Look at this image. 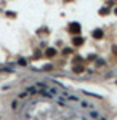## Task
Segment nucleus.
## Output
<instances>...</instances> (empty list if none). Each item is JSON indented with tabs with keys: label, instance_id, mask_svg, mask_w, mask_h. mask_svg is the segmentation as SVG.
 Here are the masks:
<instances>
[{
	"label": "nucleus",
	"instance_id": "obj_1",
	"mask_svg": "<svg viewBox=\"0 0 117 120\" xmlns=\"http://www.w3.org/2000/svg\"><path fill=\"white\" fill-rule=\"evenodd\" d=\"M67 30H69L71 34H80V24H79V22H71L69 27H67Z\"/></svg>",
	"mask_w": 117,
	"mask_h": 120
},
{
	"label": "nucleus",
	"instance_id": "obj_2",
	"mask_svg": "<svg viewBox=\"0 0 117 120\" xmlns=\"http://www.w3.org/2000/svg\"><path fill=\"white\" fill-rule=\"evenodd\" d=\"M93 37L95 38H103V30H101V29H95V30H93Z\"/></svg>",
	"mask_w": 117,
	"mask_h": 120
},
{
	"label": "nucleus",
	"instance_id": "obj_3",
	"mask_svg": "<svg viewBox=\"0 0 117 120\" xmlns=\"http://www.w3.org/2000/svg\"><path fill=\"white\" fill-rule=\"evenodd\" d=\"M72 43H74L75 46L82 45V43H83V38H82V37H74V38H72Z\"/></svg>",
	"mask_w": 117,
	"mask_h": 120
},
{
	"label": "nucleus",
	"instance_id": "obj_4",
	"mask_svg": "<svg viewBox=\"0 0 117 120\" xmlns=\"http://www.w3.org/2000/svg\"><path fill=\"white\" fill-rule=\"evenodd\" d=\"M55 53H56V50H55V48H48V50H47V56H48V58L55 56Z\"/></svg>",
	"mask_w": 117,
	"mask_h": 120
},
{
	"label": "nucleus",
	"instance_id": "obj_5",
	"mask_svg": "<svg viewBox=\"0 0 117 120\" xmlns=\"http://www.w3.org/2000/svg\"><path fill=\"white\" fill-rule=\"evenodd\" d=\"M82 71H83V67H82V66H75V67H74V72H77V74H80Z\"/></svg>",
	"mask_w": 117,
	"mask_h": 120
},
{
	"label": "nucleus",
	"instance_id": "obj_6",
	"mask_svg": "<svg viewBox=\"0 0 117 120\" xmlns=\"http://www.w3.org/2000/svg\"><path fill=\"white\" fill-rule=\"evenodd\" d=\"M67 99H71V101H77V102H79V98H77V96H72V94H69V96H67Z\"/></svg>",
	"mask_w": 117,
	"mask_h": 120
},
{
	"label": "nucleus",
	"instance_id": "obj_7",
	"mask_svg": "<svg viewBox=\"0 0 117 120\" xmlns=\"http://www.w3.org/2000/svg\"><path fill=\"white\" fill-rule=\"evenodd\" d=\"M108 13H109L108 8H101V10H99V15H108Z\"/></svg>",
	"mask_w": 117,
	"mask_h": 120
},
{
	"label": "nucleus",
	"instance_id": "obj_8",
	"mask_svg": "<svg viewBox=\"0 0 117 120\" xmlns=\"http://www.w3.org/2000/svg\"><path fill=\"white\" fill-rule=\"evenodd\" d=\"M0 72H11L10 67H0Z\"/></svg>",
	"mask_w": 117,
	"mask_h": 120
},
{
	"label": "nucleus",
	"instance_id": "obj_9",
	"mask_svg": "<svg viewBox=\"0 0 117 120\" xmlns=\"http://www.w3.org/2000/svg\"><path fill=\"white\" fill-rule=\"evenodd\" d=\"M90 115H91V117H95V119H98V117H99V115H98L95 111H90Z\"/></svg>",
	"mask_w": 117,
	"mask_h": 120
},
{
	"label": "nucleus",
	"instance_id": "obj_10",
	"mask_svg": "<svg viewBox=\"0 0 117 120\" xmlns=\"http://www.w3.org/2000/svg\"><path fill=\"white\" fill-rule=\"evenodd\" d=\"M98 120H106V119H103V117H98Z\"/></svg>",
	"mask_w": 117,
	"mask_h": 120
},
{
	"label": "nucleus",
	"instance_id": "obj_11",
	"mask_svg": "<svg viewBox=\"0 0 117 120\" xmlns=\"http://www.w3.org/2000/svg\"><path fill=\"white\" fill-rule=\"evenodd\" d=\"M116 15H117V8H116Z\"/></svg>",
	"mask_w": 117,
	"mask_h": 120
}]
</instances>
